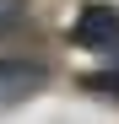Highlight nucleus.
<instances>
[{
  "instance_id": "1",
  "label": "nucleus",
  "mask_w": 119,
  "mask_h": 124,
  "mask_svg": "<svg viewBox=\"0 0 119 124\" xmlns=\"http://www.w3.org/2000/svg\"><path fill=\"white\" fill-rule=\"evenodd\" d=\"M70 43L76 49H119V11L114 6H103V0H97V6H87L81 16H76V27H70Z\"/></svg>"
},
{
  "instance_id": "2",
  "label": "nucleus",
  "mask_w": 119,
  "mask_h": 124,
  "mask_svg": "<svg viewBox=\"0 0 119 124\" xmlns=\"http://www.w3.org/2000/svg\"><path fill=\"white\" fill-rule=\"evenodd\" d=\"M49 86V70L43 65H22V59H0V108L11 102H27Z\"/></svg>"
},
{
  "instance_id": "3",
  "label": "nucleus",
  "mask_w": 119,
  "mask_h": 124,
  "mask_svg": "<svg viewBox=\"0 0 119 124\" xmlns=\"http://www.w3.org/2000/svg\"><path fill=\"white\" fill-rule=\"evenodd\" d=\"M81 86L103 102H119V70H92V76H81Z\"/></svg>"
},
{
  "instance_id": "4",
  "label": "nucleus",
  "mask_w": 119,
  "mask_h": 124,
  "mask_svg": "<svg viewBox=\"0 0 119 124\" xmlns=\"http://www.w3.org/2000/svg\"><path fill=\"white\" fill-rule=\"evenodd\" d=\"M27 16V0H0V32H16Z\"/></svg>"
},
{
  "instance_id": "5",
  "label": "nucleus",
  "mask_w": 119,
  "mask_h": 124,
  "mask_svg": "<svg viewBox=\"0 0 119 124\" xmlns=\"http://www.w3.org/2000/svg\"><path fill=\"white\" fill-rule=\"evenodd\" d=\"M114 65H119V49H114Z\"/></svg>"
}]
</instances>
